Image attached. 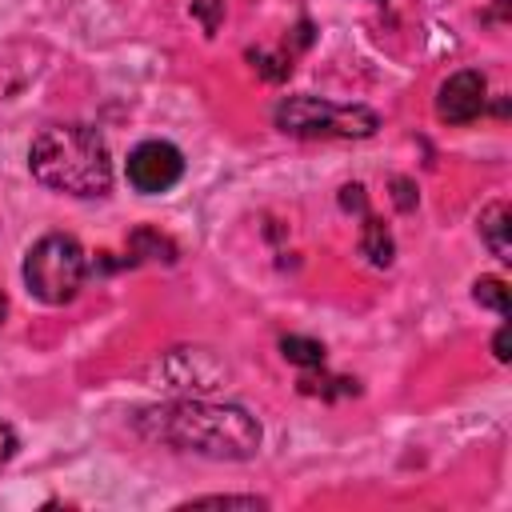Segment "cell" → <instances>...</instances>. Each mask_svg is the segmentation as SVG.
I'll return each instance as SVG.
<instances>
[{
	"instance_id": "1",
	"label": "cell",
	"mask_w": 512,
	"mask_h": 512,
	"mask_svg": "<svg viewBox=\"0 0 512 512\" xmlns=\"http://www.w3.org/2000/svg\"><path fill=\"white\" fill-rule=\"evenodd\" d=\"M144 440L196 452L208 460H248L260 452V420L240 404L216 400H168L132 416Z\"/></svg>"
},
{
	"instance_id": "2",
	"label": "cell",
	"mask_w": 512,
	"mask_h": 512,
	"mask_svg": "<svg viewBox=\"0 0 512 512\" xmlns=\"http://www.w3.org/2000/svg\"><path fill=\"white\" fill-rule=\"evenodd\" d=\"M32 176L64 196H104L112 188V156L96 128L88 124H52L28 148Z\"/></svg>"
},
{
	"instance_id": "3",
	"label": "cell",
	"mask_w": 512,
	"mask_h": 512,
	"mask_svg": "<svg viewBox=\"0 0 512 512\" xmlns=\"http://www.w3.org/2000/svg\"><path fill=\"white\" fill-rule=\"evenodd\" d=\"M276 128L300 140H364L380 128V116L364 104H332L324 96H284L276 104Z\"/></svg>"
},
{
	"instance_id": "4",
	"label": "cell",
	"mask_w": 512,
	"mask_h": 512,
	"mask_svg": "<svg viewBox=\"0 0 512 512\" xmlns=\"http://www.w3.org/2000/svg\"><path fill=\"white\" fill-rule=\"evenodd\" d=\"M88 276V256L76 236L48 232L24 256V284L40 304H68Z\"/></svg>"
},
{
	"instance_id": "5",
	"label": "cell",
	"mask_w": 512,
	"mask_h": 512,
	"mask_svg": "<svg viewBox=\"0 0 512 512\" xmlns=\"http://www.w3.org/2000/svg\"><path fill=\"white\" fill-rule=\"evenodd\" d=\"M128 184L144 196H160L180 184L184 176V152L168 140H144L128 152Z\"/></svg>"
},
{
	"instance_id": "6",
	"label": "cell",
	"mask_w": 512,
	"mask_h": 512,
	"mask_svg": "<svg viewBox=\"0 0 512 512\" xmlns=\"http://www.w3.org/2000/svg\"><path fill=\"white\" fill-rule=\"evenodd\" d=\"M488 104V80L476 68L452 72L436 92V116L448 124H472Z\"/></svg>"
},
{
	"instance_id": "7",
	"label": "cell",
	"mask_w": 512,
	"mask_h": 512,
	"mask_svg": "<svg viewBox=\"0 0 512 512\" xmlns=\"http://www.w3.org/2000/svg\"><path fill=\"white\" fill-rule=\"evenodd\" d=\"M508 220H512V212H508V204L504 200H496V204H488L484 212H480V240L488 244V252L496 256V260H512V248H508Z\"/></svg>"
},
{
	"instance_id": "8",
	"label": "cell",
	"mask_w": 512,
	"mask_h": 512,
	"mask_svg": "<svg viewBox=\"0 0 512 512\" xmlns=\"http://www.w3.org/2000/svg\"><path fill=\"white\" fill-rule=\"evenodd\" d=\"M360 256H364L372 268H388L392 256H396L392 232L384 228V220H376V216H368V212H364V224H360Z\"/></svg>"
},
{
	"instance_id": "9",
	"label": "cell",
	"mask_w": 512,
	"mask_h": 512,
	"mask_svg": "<svg viewBox=\"0 0 512 512\" xmlns=\"http://www.w3.org/2000/svg\"><path fill=\"white\" fill-rule=\"evenodd\" d=\"M128 252H132V264L136 260H164V264L176 260V244L168 236L152 232V228H136L132 240H128Z\"/></svg>"
},
{
	"instance_id": "10",
	"label": "cell",
	"mask_w": 512,
	"mask_h": 512,
	"mask_svg": "<svg viewBox=\"0 0 512 512\" xmlns=\"http://www.w3.org/2000/svg\"><path fill=\"white\" fill-rule=\"evenodd\" d=\"M280 352H284V360H292L300 368H320L324 364V344L312 340V336H284Z\"/></svg>"
},
{
	"instance_id": "11",
	"label": "cell",
	"mask_w": 512,
	"mask_h": 512,
	"mask_svg": "<svg viewBox=\"0 0 512 512\" xmlns=\"http://www.w3.org/2000/svg\"><path fill=\"white\" fill-rule=\"evenodd\" d=\"M472 296H476L480 308H492V312L508 316V288H504V280H496V276H480V280L472 284Z\"/></svg>"
},
{
	"instance_id": "12",
	"label": "cell",
	"mask_w": 512,
	"mask_h": 512,
	"mask_svg": "<svg viewBox=\"0 0 512 512\" xmlns=\"http://www.w3.org/2000/svg\"><path fill=\"white\" fill-rule=\"evenodd\" d=\"M248 60H252L256 72H260L264 80H272V84L288 80V72H292V56H284V52H248Z\"/></svg>"
},
{
	"instance_id": "13",
	"label": "cell",
	"mask_w": 512,
	"mask_h": 512,
	"mask_svg": "<svg viewBox=\"0 0 512 512\" xmlns=\"http://www.w3.org/2000/svg\"><path fill=\"white\" fill-rule=\"evenodd\" d=\"M184 508H268V500H260V496H196Z\"/></svg>"
},
{
	"instance_id": "14",
	"label": "cell",
	"mask_w": 512,
	"mask_h": 512,
	"mask_svg": "<svg viewBox=\"0 0 512 512\" xmlns=\"http://www.w3.org/2000/svg\"><path fill=\"white\" fill-rule=\"evenodd\" d=\"M192 16H196L200 28L212 36V32L220 28V20H224V0H192Z\"/></svg>"
},
{
	"instance_id": "15",
	"label": "cell",
	"mask_w": 512,
	"mask_h": 512,
	"mask_svg": "<svg viewBox=\"0 0 512 512\" xmlns=\"http://www.w3.org/2000/svg\"><path fill=\"white\" fill-rule=\"evenodd\" d=\"M340 204H344V212H368L364 184H344V188H340Z\"/></svg>"
},
{
	"instance_id": "16",
	"label": "cell",
	"mask_w": 512,
	"mask_h": 512,
	"mask_svg": "<svg viewBox=\"0 0 512 512\" xmlns=\"http://www.w3.org/2000/svg\"><path fill=\"white\" fill-rule=\"evenodd\" d=\"M392 200H396V208H400V212H412V208H416V196H412V180L396 176V180H392Z\"/></svg>"
},
{
	"instance_id": "17",
	"label": "cell",
	"mask_w": 512,
	"mask_h": 512,
	"mask_svg": "<svg viewBox=\"0 0 512 512\" xmlns=\"http://www.w3.org/2000/svg\"><path fill=\"white\" fill-rule=\"evenodd\" d=\"M16 448H20V440H16V432H12V424H4L0 420V468L16 456Z\"/></svg>"
},
{
	"instance_id": "18",
	"label": "cell",
	"mask_w": 512,
	"mask_h": 512,
	"mask_svg": "<svg viewBox=\"0 0 512 512\" xmlns=\"http://www.w3.org/2000/svg\"><path fill=\"white\" fill-rule=\"evenodd\" d=\"M492 352H496L500 364H508V356H512V352H508V324H500V332H496V340H492Z\"/></svg>"
},
{
	"instance_id": "19",
	"label": "cell",
	"mask_w": 512,
	"mask_h": 512,
	"mask_svg": "<svg viewBox=\"0 0 512 512\" xmlns=\"http://www.w3.org/2000/svg\"><path fill=\"white\" fill-rule=\"evenodd\" d=\"M4 316H8V296H4V288H0V324H4Z\"/></svg>"
}]
</instances>
